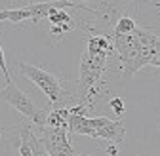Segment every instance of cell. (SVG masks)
<instances>
[{
	"instance_id": "cell-1",
	"label": "cell",
	"mask_w": 160,
	"mask_h": 156,
	"mask_svg": "<svg viewBox=\"0 0 160 156\" xmlns=\"http://www.w3.org/2000/svg\"><path fill=\"white\" fill-rule=\"evenodd\" d=\"M107 53H97L86 50L80 59V91L86 101L97 93V88L101 84V76L107 65Z\"/></svg>"
},
{
	"instance_id": "cell-2",
	"label": "cell",
	"mask_w": 160,
	"mask_h": 156,
	"mask_svg": "<svg viewBox=\"0 0 160 156\" xmlns=\"http://www.w3.org/2000/svg\"><path fill=\"white\" fill-rule=\"evenodd\" d=\"M0 97H2L6 103H10L13 109H17V112H21L25 118L32 120V124H34V126H38V128L46 126V120H48V110L38 109V107L32 103L31 97H29L27 93H23V91L19 90L13 82H6V88L0 91Z\"/></svg>"
},
{
	"instance_id": "cell-3",
	"label": "cell",
	"mask_w": 160,
	"mask_h": 156,
	"mask_svg": "<svg viewBox=\"0 0 160 156\" xmlns=\"http://www.w3.org/2000/svg\"><path fill=\"white\" fill-rule=\"evenodd\" d=\"M17 69L27 80H31L40 91L48 97V99L52 101V105L59 103V99H61V95H63V86H61V82H59V78H55L52 72H48L44 69L29 65V63H23V61L17 63Z\"/></svg>"
},
{
	"instance_id": "cell-4",
	"label": "cell",
	"mask_w": 160,
	"mask_h": 156,
	"mask_svg": "<svg viewBox=\"0 0 160 156\" xmlns=\"http://www.w3.org/2000/svg\"><path fill=\"white\" fill-rule=\"evenodd\" d=\"M67 131H69L67 126H59V128L42 126V128H38V135H40V139L44 143L46 154H52V156L76 154V150L69 143V133Z\"/></svg>"
},
{
	"instance_id": "cell-5",
	"label": "cell",
	"mask_w": 160,
	"mask_h": 156,
	"mask_svg": "<svg viewBox=\"0 0 160 156\" xmlns=\"http://www.w3.org/2000/svg\"><path fill=\"white\" fill-rule=\"evenodd\" d=\"M88 122H90L92 128H95L99 139H107V141L116 143V145H120L124 141L126 129H124V124L120 118L118 120H109L105 116H95V118H88Z\"/></svg>"
},
{
	"instance_id": "cell-6",
	"label": "cell",
	"mask_w": 160,
	"mask_h": 156,
	"mask_svg": "<svg viewBox=\"0 0 160 156\" xmlns=\"http://www.w3.org/2000/svg\"><path fill=\"white\" fill-rule=\"evenodd\" d=\"M19 154L21 156H40V154H46L44 143L40 139V135L34 133L29 126H21L19 128Z\"/></svg>"
},
{
	"instance_id": "cell-7",
	"label": "cell",
	"mask_w": 160,
	"mask_h": 156,
	"mask_svg": "<svg viewBox=\"0 0 160 156\" xmlns=\"http://www.w3.org/2000/svg\"><path fill=\"white\" fill-rule=\"evenodd\" d=\"M31 8V19H32V23L36 25L42 17H48V13L53 10V8H63V10H67V8H78V10H82V12H93V10H90V8H86V6H82V4H78V2H69V0H53V2H38V4H31L29 6Z\"/></svg>"
},
{
	"instance_id": "cell-8",
	"label": "cell",
	"mask_w": 160,
	"mask_h": 156,
	"mask_svg": "<svg viewBox=\"0 0 160 156\" xmlns=\"http://www.w3.org/2000/svg\"><path fill=\"white\" fill-rule=\"evenodd\" d=\"M112 48H114V44L109 40L107 36H103V34H93V36H90L88 38V46H86V50H90V51L107 53V55H111Z\"/></svg>"
},
{
	"instance_id": "cell-9",
	"label": "cell",
	"mask_w": 160,
	"mask_h": 156,
	"mask_svg": "<svg viewBox=\"0 0 160 156\" xmlns=\"http://www.w3.org/2000/svg\"><path fill=\"white\" fill-rule=\"evenodd\" d=\"M31 8H13V10H0V21H10V23H21L31 19Z\"/></svg>"
},
{
	"instance_id": "cell-10",
	"label": "cell",
	"mask_w": 160,
	"mask_h": 156,
	"mask_svg": "<svg viewBox=\"0 0 160 156\" xmlns=\"http://www.w3.org/2000/svg\"><path fill=\"white\" fill-rule=\"evenodd\" d=\"M48 21L52 25H61L65 27L67 31H72L74 29V21L71 19V15L67 12H63V8H53L50 13H48Z\"/></svg>"
},
{
	"instance_id": "cell-11",
	"label": "cell",
	"mask_w": 160,
	"mask_h": 156,
	"mask_svg": "<svg viewBox=\"0 0 160 156\" xmlns=\"http://www.w3.org/2000/svg\"><path fill=\"white\" fill-rule=\"evenodd\" d=\"M135 29H137V23L133 21L132 17L124 15V17L118 19V23H116V27H114V34H130V32H133Z\"/></svg>"
},
{
	"instance_id": "cell-12",
	"label": "cell",
	"mask_w": 160,
	"mask_h": 156,
	"mask_svg": "<svg viewBox=\"0 0 160 156\" xmlns=\"http://www.w3.org/2000/svg\"><path fill=\"white\" fill-rule=\"evenodd\" d=\"M109 107L114 110V116H116V118L124 116V112H126V105H124V99H122V97H112V99L109 101Z\"/></svg>"
},
{
	"instance_id": "cell-13",
	"label": "cell",
	"mask_w": 160,
	"mask_h": 156,
	"mask_svg": "<svg viewBox=\"0 0 160 156\" xmlns=\"http://www.w3.org/2000/svg\"><path fill=\"white\" fill-rule=\"evenodd\" d=\"M0 71H2L6 82H12L10 78V72H8V65H6V57H4V50H2V44H0Z\"/></svg>"
},
{
	"instance_id": "cell-14",
	"label": "cell",
	"mask_w": 160,
	"mask_h": 156,
	"mask_svg": "<svg viewBox=\"0 0 160 156\" xmlns=\"http://www.w3.org/2000/svg\"><path fill=\"white\" fill-rule=\"evenodd\" d=\"M107 154H118V147H116V145H111V147L107 149Z\"/></svg>"
}]
</instances>
